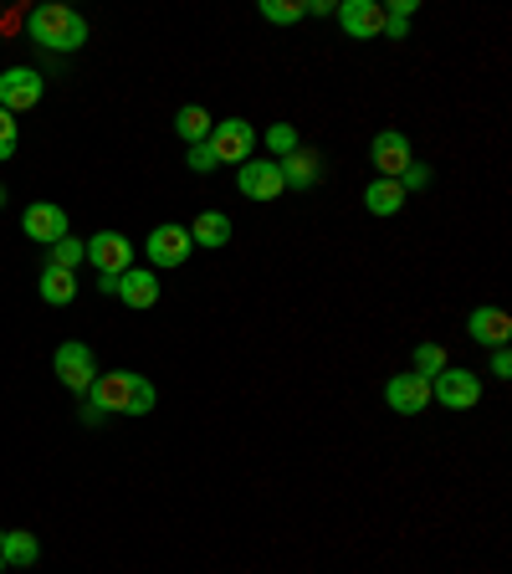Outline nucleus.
Here are the masks:
<instances>
[{"instance_id":"f257e3e1","label":"nucleus","mask_w":512,"mask_h":574,"mask_svg":"<svg viewBox=\"0 0 512 574\" xmlns=\"http://www.w3.org/2000/svg\"><path fill=\"white\" fill-rule=\"evenodd\" d=\"M154 385L144 380V375H129V369H108V375H98L88 390V411H118V415H149L154 411Z\"/></svg>"},{"instance_id":"f03ea898","label":"nucleus","mask_w":512,"mask_h":574,"mask_svg":"<svg viewBox=\"0 0 512 574\" xmlns=\"http://www.w3.org/2000/svg\"><path fill=\"white\" fill-rule=\"evenodd\" d=\"M31 36L52 52H77V46L88 42V21L73 11V6H57V0H46L31 11Z\"/></svg>"},{"instance_id":"7ed1b4c3","label":"nucleus","mask_w":512,"mask_h":574,"mask_svg":"<svg viewBox=\"0 0 512 574\" xmlns=\"http://www.w3.org/2000/svg\"><path fill=\"white\" fill-rule=\"evenodd\" d=\"M431 400H440V411H477V400H482V380L471 375V369H440L436 380H431Z\"/></svg>"},{"instance_id":"20e7f679","label":"nucleus","mask_w":512,"mask_h":574,"mask_svg":"<svg viewBox=\"0 0 512 574\" xmlns=\"http://www.w3.org/2000/svg\"><path fill=\"white\" fill-rule=\"evenodd\" d=\"M52 369H57V380L67 385V390H77V396H88L92 380H98V359H92L88 344H57V354H52Z\"/></svg>"},{"instance_id":"39448f33","label":"nucleus","mask_w":512,"mask_h":574,"mask_svg":"<svg viewBox=\"0 0 512 574\" xmlns=\"http://www.w3.org/2000/svg\"><path fill=\"white\" fill-rule=\"evenodd\" d=\"M205 144L216 149V164H247L251 149H257V129H251L247 118H226V123H216L210 129V139Z\"/></svg>"},{"instance_id":"423d86ee","label":"nucleus","mask_w":512,"mask_h":574,"mask_svg":"<svg viewBox=\"0 0 512 574\" xmlns=\"http://www.w3.org/2000/svg\"><path fill=\"white\" fill-rule=\"evenodd\" d=\"M144 251H149V262H154V267H185L195 247H190V231H185V226L164 221V226H154V231H149Z\"/></svg>"},{"instance_id":"0eeeda50","label":"nucleus","mask_w":512,"mask_h":574,"mask_svg":"<svg viewBox=\"0 0 512 574\" xmlns=\"http://www.w3.org/2000/svg\"><path fill=\"white\" fill-rule=\"evenodd\" d=\"M88 262L98 267V278H123L133 267V247H129V236H118V231H98L88 241Z\"/></svg>"},{"instance_id":"6e6552de","label":"nucleus","mask_w":512,"mask_h":574,"mask_svg":"<svg viewBox=\"0 0 512 574\" xmlns=\"http://www.w3.org/2000/svg\"><path fill=\"white\" fill-rule=\"evenodd\" d=\"M236 191L247 195V201H277L287 185H282L277 160H247L236 170Z\"/></svg>"},{"instance_id":"1a4fd4ad","label":"nucleus","mask_w":512,"mask_h":574,"mask_svg":"<svg viewBox=\"0 0 512 574\" xmlns=\"http://www.w3.org/2000/svg\"><path fill=\"white\" fill-rule=\"evenodd\" d=\"M42 104V73H31V67H11V73H0V108L6 113H26V108Z\"/></svg>"},{"instance_id":"9d476101","label":"nucleus","mask_w":512,"mask_h":574,"mask_svg":"<svg viewBox=\"0 0 512 574\" xmlns=\"http://www.w3.org/2000/svg\"><path fill=\"white\" fill-rule=\"evenodd\" d=\"M369 160H374V170H380V180H400L410 170V139L400 129H384L374 133V144H369Z\"/></svg>"},{"instance_id":"9b49d317","label":"nucleus","mask_w":512,"mask_h":574,"mask_svg":"<svg viewBox=\"0 0 512 574\" xmlns=\"http://www.w3.org/2000/svg\"><path fill=\"white\" fill-rule=\"evenodd\" d=\"M384 405L400 415H421L431 405V380H421L415 369H405V375H395V380L384 385Z\"/></svg>"},{"instance_id":"f8f14e48","label":"nucleus","mask_w":512,"mask_h":574,"mask_svg":"<svg viewBox=\"0 0 512 574\" xmlns=\"http://www.w3.org/2000/svg\"><path fill=\"white\" fill-rule=\"evenodd\" d=\"M338 26L349 31L353 42H364V36H380L384 31V6L380 0H344V6H334Z\"/></svg>"},{"instance_id":"ddd939ff","label":"nucleus","mask_w":512,"mask_h":574,"mask_svg":"<svg viewBox=\"0 0 512 574\" xmlns=\"http://www.w3.org/2000/svg\"><path fill=\"white\" fill-rule=\"evenodd\" d=\"M21 231H26L31 241H42V247H57L62 236H67V210L52 206V201H36V206H26V216H21Z\"/></svg>"},{"instance_id":"4468645a","label":"nucleus","mask_w":512,"mask_h":574,"mask_svg":"<svg viewBox=\"0 0 512 574\" xmlns=\"http://www.w3.org/2000/svg\"><path fill=\"white\" fill-rule=\"evenodd\" d=\"M113 293L123 297L129 308H154V303H160V282H154V272H144V267H129V272L113 282Z\"/></svg>"},{"instance_id":"2eb2a0df","label":"nucleus","mask_w":512,"mask_h":574,"mask_svg":"<svg viewBox=\"0 0 512 574\" xmlns=\"http://www.w3.org/2000/svg\"><path fill=\"white\" fill-rule=\"evenodd\" d=\"M467 334L477 344H492V349H502V344H508V334H512V318L502 308H477L467 318Z\"/></svg>"},{"instance_id":"dca6fc26","label":"nucleus","mask_w":512,"mask_h":574,"mask_svg":"<svg viewBox=\"0 0 512 574\" xmlns=\"http://www.w3.org/2000/svg\"><path fill=\"white\" fill-rule=\"evenodd\" d=\"M277 170H282V185H293V191H307V185H318L323 160L313 154V149H293L287 160H277Z\"/></svg>"},{"instance_id":"f3484780","label":"nucleus","mask_w":512,"mask_h":574,"mask_svg":"<svg viewBox=\"0 0 512 574\" xmlns=\"http://www.w3.org/2000/svg\"><path fill=\"white\" fill-rule=\"evenodd\" d=\"M185 231H190V247H226L231 241V216L226 210H200L195 226H185Z\"/></svg>"},{"instance_id":"a211bd4d","label":"nucleus","mask_w":512,"mask_h":574,"mask_svg":"<svg viewBox=\"0 0 512 574\" xmlns=\"http://www.w3.org/2000/svg\"><path fill=\"white\" fill-rule=\"evenodd\" d=\"M36 554H42V544H36L31 533L0 529V560H6V570H11V564H36Z\"/></svg>"},{"instance_id":"6ab92c4d","label":"nucleus","mask_w":512,"mask_h":574,"mask_svg":"<svg viewBox=\"0 0 512 574\" xmlns=\"http://www.w3.org/2000/svg\"><path fill=\"white\" fill-rule=\"evenodd\" d=\"M42 297L52 308H67L77 297V272H62V267H46L42 272Z\"/></svg>"},{"instance_id":"aec40b11","label":"nucleus","mask_w":512,"mask_h":574,"mask_svg":"<svg viewBox=\"0 0 512 574\" xmlns=\"http://www.w3.org/2000/svg\"><path fill=\"white\" fill-rule=\"evenodd\" d=\"M364 206L374 210V216H395L400 206H405V191H400V180H374L364 191Z\"/></svg>"},{"instance_id":"412c9836","label":"nucleus","mask_w":512,"mask_h":574,"mask_svg":"<svg viewBox=\"0 0 512 574\" xmlns=\"http://www.w3.org/2000/svg\"><path fill=\"white\" fill-rule=\"evenodd\" d=\"M175 129H179V139H185V144H205V139H210V129H216V118L205 113V108H179Z\"/></svg>"},{"instance_id":"4be33fe9","label":"nucleus","mask_w":512,"mask_h":574,"mask_svg":"<svg viewBox=\"0 0 512 574\" xmlns=\"http://www.w3.org/2000/svg\"><path fill=\"white\" fill-rule=\"evenodd\" d=\"M257 11H262V21H272V26H293V21L307 15V0H262Z\"/></svg>"},{"instance_id":"5701e85b","label":"nucleus","mask_w":512,"mask_h":574,"mask_svg":"<svg viewBox=\"0 0 512 574\" xmlns=\"http://www.w3.org/2000/svg\"><path fill=\"white\" fill-rule=\"evenodd\" d=\"M77 262H88V241H77L73 231L62 236L57 247H52V262L46 267H62V272H77Z\"/></svg>"},{"instance_id":"b1692460","label":"nucleus","mask_w":512,"mask_h":574,"mask_svg":"<svg viewBox=\"0 0 512 574\" xmlns=\"http://www.w3.org/2000/svg\"><path fill=\"white\" fill-rule=\"evenodd\" d=\"M262 144L272 149V160H287L293 149H303V144H297V129H293V123H272V129L262 133Z\"/></svg>"},{"instance_id":"393cba45","label":"nucleus","mask_w":512,"mask_h":574,"mask_svg":"<svg viewBox=\"0 0 512 574\" xmlns=\"http://www.w3.org/2000/svg\"><path fill=\"white\" fill-rule=\"evenodd\" d=\"M440 369H446V349H440V344H421V349H415V375H421V380H436Z\"/></svg>"},{"instance_id":"a878e982","label":"nucleus","mask_w":512,"mask_h":574,"mask_svg":"<svg viewBox=\"0 0 512 574\" xmlns=\"http://www.w3.org/2000/svg\"><path fill=\"white\" fill-rule=\"evenodd\" d=\"M15 154V113L0 108V160H11Z\"/></svg>"},{"instance_id":"bb28decb","label":"nucleus","mask_w":512,"mask_h":574,"mask_svg":"<svg viewBox=\"0 0 512 574\" xmlns=\"http://www.w3.org/2000/svg\"><path fill=\"white\" fill-rule=\"evenodd\" d=\"M190 170L210 175V170H216V149H210V144H190Z\"/></svg>"},{"instance_id":"cd10ccee","label":"nucleus","mask_w":512,"mask_h":574,"mask_svg":"<svg viewBox=\"0 0 512 574\" xmlns=\"http://www.w3.org/2000/svg\"><path fill=\"white\" fill-rule=\"evenodd\" d=\"M425 180H431V175H425V170H421V164H410V170H405V175H400V191H421V185H425Z\"/></svg>"},{"instance_id":"c85d7f7f","label":"nucleus","mask_w":512,"mask_h":574,"mask_svg":"<svg viewBox=\"0 0 512 574\" xmlns=\"http://www.w3.org/2000/svg\"><path fill=\"white\" fill-rule=\"evenodd\" d=\"M492 375H498V380H508V375H512V354H508V344H502V349L492 354Z\"/></svg>"},{"instance_id":"c756f323","label":"nucleus","mask_w":512,"mask_h":574,"mask_svg":"<svg viewBox=\"0 0 512 574\" xmlns=\"http://www.w3.org/2000/svg\"><path fill=\"white\" fill-rule=\"evenodd\" d=\"M0 206H6V191H0Z\"/></svg>"},{"instance_id":"7c9ffc66","label":"nucleus","mask_w":512,"mask_h":574,"mask_svg":"<svg viewBox=\"0 0 512 574\" xmlns=\"http://www.w3.org/2000/svg\"><path fill=\"white\" fill-rule=\"evenodd\" d=\"M0 574H6V560H0Z\"/></svg>"}]
</instances>
